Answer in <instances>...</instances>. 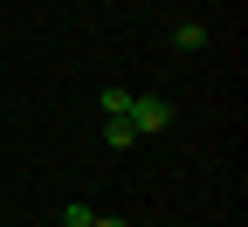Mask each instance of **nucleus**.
I'll return each instance as SVG.
<instances>
[{
    "label": "nucleus",
    "instance_id": "obj_1",
    "mask_svg": "<svg viewBox=\"0 0 248 227\" xmlns=\"http://www.w3.org/2000/svg\"><path fill=\"white\" fill-rule=\"evenodd\" d=\"M124 117H131V131H138V138L172 131V104H166V96H131V110H124Z\"/></svg>",
    "mask_w": 248,
    "mask_h": 227
},
{
    "label": "nucleus",
    "instance_id": "obj_2",
    "mask_svg": "<svg viewBox=\"0 0 248 227\" xmlns=\"http://www.w3.org/2000/svg\"><path fill=\"white\" fill-rule=\"evenodd\" d=\"M172 48H179V55H200V48H207V28H200V21H179V28H172Z\"/></svg>",
    "mask_w": 248,
    "mask_h": 227
},
{
    "label": "nucleus",
    "instance_id": "obj_3",
    "mask_svg": "<svg viewBox=\"0 0 248 227\" xmlns=\"http://www.w3.org/2000/svg\"><path fill=\"white\" fill-rule=\"evenodd\" d=\"M131 138H138V131H131V117H104V145H117V151H124Z\"/></svg>",
    "mask_w": 248,
    "mask_h": 227
},
{
    "label": "nucleus",
    "instance_id": "obj_4",
    "mask_svg": "<svg viewBox=\"0 0 248 227\" xmlns=\"http://www.w3.org/2000/svg\"><path fill=\"white\" fill-rule=\"evenodd\" d=\"M97 104H104V117H124V110H131V90H117V83H110Z\"/></svg>",
    "mask_w": 248,
    "mask_h": 227
},
{
    "label": "nucleus",
    "instance_id": "obj_5",
    "mask_svg": "<svg viewBox=\"0 0 248 227\" xmlns=\"http://www.w3.org/2000/svg\"><path fill=\"white\" fill-rule=\"evenodd\" d=\"M90 220H97V207H90V200H69V207H62V227H90Z\"/></svg>",
    "mask_w": 248,
    "mask_h": 227
},
{
    "label": "nucleus",
    "instance_id": "obj_6",
    "mask_svg": "<svg viewBox=\"0 0 248 227\" xmlns=\"http://www.w3.org/2000/svg\"><path fill=\"white\" fill-rule=\"evenodd\" d=\"M90 227H124V220H117V213H97V220H90Z\"/></svg>",
    "mask_w": 248,
    "mask_h": 227
}]
</instances>
